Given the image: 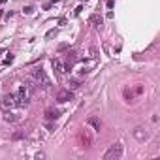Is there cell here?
<instances>
[{
    "mask_svg": "<svg viewBox=\"0 0 160 160\" xmlns=\"http://www.w3.org/2000/svg\"><path fill=\"white\" fill-rule=\"evenodd\" d=\"M4 121H6V123H17L19 115L17 113H11V109H9V111H6V115H4Z\"/></svg>",
    "mask_w": 160,
    "mask_h": 160,
    "instance_id": "obj_10",
    "label": "cell"
},
{
    "mask_svg": "<svg viewBox=\"0 0 160 160\" xmlns=\"http://www.w3.org/2000/svg\"><path fill=\"white\" fill-rule=\"evenodd\" d=\"M81 9H83V8H81V6H77V8H75V11H74V13H75V15H79V13H81Z\"/></svg>",
    "mask_w": 160,
    "mask_h": 160,
    "instance_id": "obj_19",
    "label": "cell"
},
{
    "mask_svg": "<svg viewBox=\"0 0 160 160\" xmlns=\"http://www.w3.org/2000/svg\"><path fill=\"white\" fill-rule=\"evenodd\" d=\"M134 138L138 139V141H145V139L149 138V132H147V128L145 126H138L134 130Z\"/></svg>",
    "mask_w": 160,
    "mask_h": 160,
    "instance_id": "obj_6",
    "label": "cell"
},
{
    "mask_svg": "<svg viewBox=\"0 0 160 160\" xmlns=\"http://www.w3.org/2000/svg\"><path fill=\"white\" fill-rule=\"evenodd\" d=\"M102 21H104V19H102V15H98V13H92V15L89 17V23H90V25H94V26H100Z\"/></svg>",
    "mask_w": 160,
    "mask_h": 160,
    "instance_id": "obj_11",
    "label": "cell"
},
{
    "mask_svg": "<svg viewBox=\"0 0 160 160\" xmlns=\"http://www.w3.org/2000/svg\"><path fill=\"white\" fill-rule=\"evenodd\" d=\"M77 141H79V145H83V147H90L92 145V134L87 128H81L77 132Z\"/></svg>",
    "mask_w": 160,
    "mask_h": 160,
    "instance_id": "obj_5",
    "label": "cell"
},
{
    "mask_svg": "<svg viewBox=\"0 0 160 160\" xmlns=\"http://www.w3.org/2000/svg\"><path fill=\"white\" fill-rule=\"evenodd\" d=\"M53 68H55L59 74H62V72H64V64H62L59 59H53Z\"/></svg>",
    "mask_w": 160,
    "mask_h": 160,
    "instance_id": "obj_12",
    "label": "cell"
},
{
    "mask_svg": "<svg viewBox=\"0 0 160 160\" xmlns=\"http://www.w3.org/2000/svg\"><path fill=\"white\" fill-rule=\"evenodd\" d=\"M11 138H13V139H21V138H25V132H15Z\"/></svg>",
    "mask_w": 160,
    "mask_h": 160,
    "instance_id": "obj_15",
    "label": "cell"
},
{
    "mask_svg": "<svg viewBox=\"0 0 160 160\" xmlns=\"http://www.w3.org/2000/svg\"><path fill=\"white\" fill-rule=\"evenodd\" d=\"M11 62H13V57H11V55H9V57H8V59H6V60H4V66H8V64H11Z\"/></svg>",
    "mask_w": 160,
    "mask_h": 160,
    "instance_id": "obj_16",
    "label": "cell"
},
{
    "mask_svg": "<svg viewBox=\"0 0 160 160\" xmlns=\"http://www.w3.org/2000/svg\"><path fill=\"white\" fill-rule=\"evenodd\" d=\"M32 11H34V8H32V6H25V8H23V13H25V15H30Z\"/></svg>",
    "mask_w": 160,
    "mask_h": 160,
    "instance_id": "obj_14",
    "label": "cell"
},
{
    "mask_svg": "<svg viewBox=\"0 0 160 160\" xmlns=\"http://www.w3.org/2000/svg\"><path fill=\"white\" fill-rule=\"evenodd\" d=\"M87 124H89V126H92L94 130H102V121H100V117L98 115H90L89 119H87Z\"/></svg>",
    "mask_w": 160,
    "mask_h": 160,
    "instance_id": "obj_7",
    "label": "cell"
},
{
    "mask_svg": "<svg viewBox=\"0 0 160 160\" xmlns=\"http://www.w3.org/2000/svg\"><path fill=\"white\" fill-rule=\"evenodd\" d=\"M143 85H136V87H132V89H126L124 90V100L126 102H136V98L138 96H141L143 94Z\"/></svg>",
    "mask_w": 160,
    "mask_h": 160,
    "instance_id": "obj_4",
    "label": "cell"
},
{
    "mask_svg": "<svg viewBox=\"0 0 160 160\" xmlns=\"http://www.w3.org/2000/svg\"><path fill=\"white\" fill-rule=\"evenodd\" d=\"M57 100L59 102H70V100H74V94H72L70 89L68 90H60V92L57 94Z\"/></svg>",
    "mask_w": 160,
    "mask_h": 160,
    "instance_id": "obj_8",
    "label": "cell"
},
{
    "mask_svg": "<svg viewBox=\"0 0 160 160\" xmlns=\"http://www.w3.org/2000/svg\"><path fill=\"white\" fill-rule=\"evenodd\" d=\"M13 108H17V94H4V96H0V109L9 111Z\"/></svg>",
    "mask_w": 160,
    "mask_h": 160,
    "instance_id": "obj_2",
    "label": "cell"
},
{
    "mask_svg": "<svg viewBox=\"0 0 160 160\" xmlns=\"http://www.w3.org/2000/svg\"><path fill=\"white\" fill-rule=\"evenodd\" d=\"M28 77H32V81L36 83V87H43V89L51 87V79L45 75V72H43L42 68H34L30 74H28Z\"/></svg>",
    "mask_w": 160,
    "mask_h": 160,
    "instance_id": "obj_1",
    "label": "cell"
},
{
    "mask_svg": "<svg viewBox=\"0 0 160 160\" xmlns=\"http://www.w3.org/2000/svg\"><path fill=\"white\" fill-rule=\"evenodd\" d=\"M60 117V109H55V108H49L45 111V119L47 121H57Z\"/></svg>",
    "mask_w": 160,
    "mask_h": 160,
    "instance_id": "obj_9",
    "label": "cell"
},
{
    "mask_svg": "<svg viewBox=\"0 0 160 160\" xmlns=\"http://www.w3.org/2000/svg\"><path fill=\"white\" fill-rule=\"evenodd\" d=\"M121 156H123V145L115 143V145H111L108 149V153L104 154V160H119Z\"/></svg>",
    "mask_w": 160,
    "mask_h": 160,
    "instance_id": "obj_3",
    "label": "cell"
},
{
    "mask_svg": "<svg viewBox=\"0 0 160 160\" xmlns=\"http://www.w3.org/2000/svg\"><path fill=\"white\" fill-rule=\"evenodd\" d=\"M55 34H57V30H55V28H53V30H49V32L45 34V38H53V36H55Z\"/></svg>",
    "mask_w": 160,
    "mask_h": 160,
    "instance_id": "obj_17",
    "label": "cell"
},
{
    "mask_svg": "<svg viewBox=\"0 0 160 160\" xmlns=\"http://www.w3.org/2000/svg\"><path fill=\"white\" fill-rule=\"evenodd\" d=\"M81 83L77 79H70V83H68V87H70V89H77V87H79Z\"/></svg>",
    "mask_w": 160,
    "mask_h": 160,
    "instance_id": "obj_13",
    "label": "cell"
},
{
    "mask_svg": "<svg viewBox=\"0 0 160 160\" xmlns=\"http://www.w3.org/2000/svg\"><path fill=\"white\" fill-rule=\"evenodd\" d=\"M115 6V0H108V8L111 9V8H113Z\"/></svg>",
    "mask_w": 160,
    "mask_h": 160,
    "instance_id": "obj_18",
    "label": "cell"
}]
</instances>
